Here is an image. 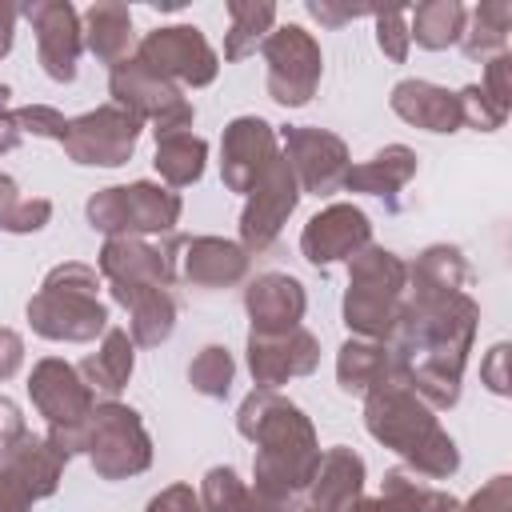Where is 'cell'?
Instances as JSON below:
<instances>
[{
  "mask_svg": "<svg viewBox=\"0 0 512 512\" xmlns=\"http://www.w3.org/2000/svg\"><path fill=\"white\" fill-rule=\"evenodd\" d=\"M24 428V416H20V408L8 400V396H0V444L8 440V436H16Z\"/></svg>",
  "mask_w": 512,
  "mask_h": 512,
  "instance_id": "cell-50",
  "label": "cell"
},
{
  "mask_svg": "<svg viewBox=\"0 0 512 512\" xmlns=\"http://www.w3.org/2000/svg\"><path fill=\"white\" fill-rule=\"evenodd\" d=\"M400 376L396 368V356H392V344H380V340H360V336H348L336 352V384L352 396H368L372 388H380L384 380Z\"/></svg>",
  "mask_w": 512,
  "mask_h": 512,
  "instance_id": "cell-26",
  "label": "cell"
},
{
  "mask_svg": "<svg viewBox=\"0 0 512 512\" xmlns=\"http://www.w3.org/2000/svg\"><path fill=\"white\" fill-rule=\"evenodd\" d=\"M412 176H416V152L408 144H384L376 156L348 168L344 188L360 192V196H388L392 200Z\"/></svg>",
  "mask_w": 512,
  "mask_h": 512,
  "instance_id": "cell-28",
  "label": "cell"
},
{
  "mask_svg": "<svg viewBox=\"0 0 512 512\" xmlns=\"http://www.w3.org/2000/svg\"><path fill=\"white\" fill-rule=\"evenodd\" d=\"M200 512H244V500H248V484L236 476V468L228 464H216L204 472L200 480Z\"/></svg>",
  "mask_w": 512,
  "mask_h": 512,
  "instance_id": "cell-35",
  "label": "cell"
},
{
  "mask_svg": "<svg viewBox=\"0 0 512 512\" xmlns=\"http://www.w3.org/2000/svg\"><path fill=\"white\" fill-rule=\"evenodd\" d=\"M204 160H208V144L196 132H172L164 140H156V172L164 180V188H188L204 176Z\"/></svg>",
  "mask_w": 512,
  "mask_h": 512,
  "instance_id": "cell-33",
  "label": "cell"
},
{
  "mask_svg": "<svg viewBox=\"0 0 512 512\" xmlns=\"http://www.w3.org/2000/svg\"><path fill=\"white\" fill-rule=\"evenodd\" d=\"M280 156L276 128L264 116H236L220 136V180L228 192L248 196V188L264 176V168Z\"/></svg>",
  "mask_w": 512,
  "mask_h": 512,
  "instance_id": "cell-15",
  "label": "cell"
},
{
  "mask_svg": "<svg viewBox=\"0 0 512 512\" xmlns=\"http://www.w3.org/2000/svg\"><path fill=\"white\" fill-rule=\"evenodd\" d=\"M52 220V200L44 196H32V200H16V208L0 220V232H12V236H28V232H40L44 224Z\"/></svg>",
  "mask_w": 512,
  "mask_h": 512,
  "instance_id": "cell-39",
  "label": "cell"
},
{
  "mask_svg": "<svg viewBox=\"0 0 512 512\" xmlns=\"http://www.w3.org/2000/svg\"><path fill=\"white\" fill-rule=\"evenodd\" d=\"M464 20L468 12L460 0H424L408 12V40H416L428 52L452 48L464 36Z\"/></svg>",
  "mask_w": 512,
  "mask_h": 512,
  "instance_id": "cell-31",
  "label": "cell"
},
{
  "mask_svg": "<svg viewBox=\"0 0 512 512\" xmlns=\"http://www.w3.org/2000/svg\"><path fill=\"white\" fill-rule=\"evenodd\" d=\"M480 380L496 396H508L512 392V384H508V344H492L488 348V356L480 360Z\"/></svg>",
  "mask_w": 512,
  "mask_h": 512,
  "instance_id": "cell-42",
  "label": "cell"
},
{
  "mask_svg": "<svg viewBox=\"0 0 512 512\" xmlns=\"http://www.w3.org/2000/svg\"><path fill=\"white\" fill-rule=\"evenodd\" d=\"M388 104H392V112L404 120V124H412V128H424V132H456V128H464V120H460V100H456V92H448V88H440V84H432V80H400L396 88H392V96H388Z\"/></svg>",
  "mask_w": 512,
  "mask_h": 512,
  "instance_id": "cell-23",
  "label": "cell"
},
{
  "mask_svg": "<svg viewBox=\"0 0 512 512\" xmlns=\"http://www.w3.org/2000/svg\"><path fill=\"white\" fill-rule=\"evenodd\" d=\"M372 8H356V4H336V0H308V16L320 20L324 28H340L356 16H368Z\"/></svg>",
  "mask_w": 512,
  "mask_h": 512,
  "instance_id": "cell-44",
  "label": "cell"
},
{
  "mask_svg": "<svg viewBox=\"0 0 512 512\" xmlns=\"http://www.w3.org/2000/svg\"><path fill=\"white\" fill-rule=\"evenodd\" d=\"M88 460L100 480H128L148 472L152 436L140 412L120 400H100L88 416Z\"/></svg>",
  "mask_w": 512,
  "mask_h": 512,
  "instance_id": "cell-7",
  "label": "cell"
},
{
  "mask_svg": "<svg viewBox=\"0 0 512 512\" xmlns=\"http://www.w3.org/2000/svg\"><path fill=\"white\" fill-rule=\"evenodd\" d=\"M480 92H484L496 108L512 112V56H508V52H500V56H492V60L484 64Z\"/></svg>",
  "mask_w": 512,
  "mask_h": 512,
  "instance_id": "cell-40",
  "label": "cell"
},
{
  "mask_svg": "<svg viewBox=\"0 0 512 512\" xmlns=\"http://www.w3.org/2000/svg\"><path fill=\"white\" fill-rule=\"evenodd\" d=\"M300 204V184L284 160V152L264 168V176L248 188L244 196V212H240V248L252 256L268 252L280 236V228L288 224V216Z\"/></svg>",
  "mask_w": 512,
  "mask_h": 512,
  "instance_id": "cell-11",
  "label": "cell"
},
{
  "mask_svg": "<svg viewBox=\"0 0 512 512\" xmlns=\"http://www.w3.org/2000/svg\"><path fill=\"white\" fill-rule=\"evenodd\" d=\"M368 244H372V220L356 204H328L300 232V252L316 268L336 264V260H352Z\"/></svg>",
  "mask_w": 512,
  "mask_h": 512,
  "instance_id": "cell-18",
  "label": "cell"
},
{
  "mask_svg": "<svg viewBox=\"0 0 512 512\" xmlns=\"http://www.w3.org/2000/svg\"><path fill=\"white\" fill-rule=\"evenodd\" d=\"M244 312H248V324L252 332H288L304 320L308 312V292L296 276L288 272H260L256 280H248L244 288Z\"/></svg>",
  "mask_w": 512,
  "mask_h": 512,
  "instance_id": "cell-19",
  "label": "cell"
},
{
  "mask_svg": "<svg viewBox=\"0 0 512 512\" xmlns=\"http://www.w3.org/2000/svg\"><path fill=\"white\" fill-rule=\"evenodd\" d=\"M16 200H20V188H16V180L0 172V220H4V216L16 208Z\"/></svg>",
  "mask_w": 512,
  "mask_h": 512,
  "instance_id": "cell-51",
  "label": "cell"
},
{
  "mask_svg": "<svg viewBox=\"0 0 512 512\" xmlns=\"http://www.w3.org/2000/svg\"><path fill=\"white\" fill-rule=\"evenodd\" d=\"M20 12L36 32V56H40L44 76L56 80V84H72L76 80V60L84 52L80 12L68 0H32Z\"/></svg>",
  "mask_w": 512,
  "mask_h": 512,
  "instance_id": "cell-13",
  "label": "cell"
},
{
  "mask_svg": "<svg viewBox=\"0 0 512 512\" xmlns=\"http://www.w3.org/2000/svg\"><path fill=\"white\" fill-rule=\"evenodd\" d=\"M16 16H20V8L8 4V0H0V60L12 52V40H16Z\"/></svg>",
  "mask_w": 512,
  "mask_h": 512,
  "instance_id": "cell-48",
  "label": "cell"
},
{
  "mask_svg": "<svg viewBox=\"0 0 512 512\" xmlns=\"http://www.w3.org/2000/svg\"><path fill=\"white\" fill-rule=\"evenodd\" d=\"M24 364V336L16 328H4L0 324V384L12 380Z\"/></svg>",
  "mask_w": 512,
  "mask_h": 512,
  "instance_id": "cell-45",
  "label": "cell"
},
{
  "mask_svg": "<svg viewBox=\"0 0 512 512\" xmlns=\"http://www.w3.org/2000/svg\"><path fill=\"white\" fill-rule=\"evenodd\" d=\"M228 32H224V60L236 64L252 56L268 32L276 28V4L272 0H228Z\"/></svg>",
  "mask_w": 512,
  "mask_h": 512,
  "instance_id": "cell-29",
  "label": "cell"
},
{
  "mask_svg": "<svg viewBox=\"0 0 512 512\" xmlns=\"http://www.w3.org/2000/svg\"><path fill=\"white\" fill-rule=\"evenodd\" d=\"M80 376L84 384L92 388V396H104V400H116L128 380H132V368H136V344L128 336V328H108L100 336V348L92 356H84L80 364Z\"/></svg>",
  "mask_w": 512,
  "mask_h": 512,
  "instance_id": "cell-25",
  "label": "cell"
},
{
  "mask_svg": "<svg viewBox=\"0 0 512 512\" xmlns=\"http://www.w3.org/2000/svg\"><path fill=\"white\" fill-rule=\"evenodd\" d=\"M232 380H236V360H232V352L224 344H204L188 364V384L200 396L224 400L232 392Z\"/></svg>",
  "mask_w": 512,
  "mask_h": 512,
  "instance_id": "cell-34",
  "label": "cell"
},
{
  "mask_svg": "<svg viewBox=\"0 0 512 512\" xmlns=\"http://www.w3.org/2000/svg\"><path fill=\"white\" fill-rule=\"evenodd\" d=\"M364 428L420 480H448L460 468V448L436 420V408H428L400 376L384 380L364 396Z\"/></svg>",
  "mask_w": 512,
  "mask_h": 512,
  "instance_id": "cell-2",
  "label": "cell"
},
{
  "mask_svg": "<svg viewBox=\"0 0 512 512\" xmlns=\"http://www.w3.org/2000/svg\"><path fill=\"white\" fill-rule=\"evenodd\" d=\"M236 432L256 444L252 488L300 500L320 464V440L304 408L284 400L272 388H252L240 400Z\"/></svg>",
  "mask_w": 512,
  "mask_h": 512,
  "instance_id": "cell-1",
  "label": "cell"
},
{
  "mask_svg": "<svg viewBox=\"0 0 512 512\" xmlns=\"http://www.w3.org/2000/svg\"><path fill=\"white\" fill-rule=\"evenodd\" d=\"M88 224L104 236H168L184 212L180 192L136 180V184H112L88 196Z\"/></svg>",
  "mask_w": 512,
  "mask_h": 512,
  "instance_id": "cell-5",
  "label": "cell"
},
{
  "mask_svg": "<svg viewBox=\"0 0 512 512\" xmlns=\"http://www.w3.org/2000/svg\"><path fill=\"white\" fill-rule=\"evenodd\" d=\"M16 124H20V132H28V136L56 140V144H64V136H68L64 112H56V108H48V104H24V108H16Z\"/></svg>",
  "mask_w": 512,
  "mask_h": 512,
  "instance_id": "cell-38",
  "label": "cell"
},
{
  "mask_svg": "<svg viewBox=\"0 0 512 512\" xmlns=\"http://www.w3.org/2000/svg\"><path fill=\"white\" fill-rule=\"evenodd\" d=\"M28 396L36 404V412L48 420V428H68V424H88L96 396L84 384L80 368L60 360V356H44L32 364L28 376Z\"/></svg>",
  "mask_w": 512,
  "mask_h": 512,
  "instance_id": "cell-14",
  "label": "cell"
},
{
  "mask_svg": "<svg viewBox=\"0 0 512 512\" xmlns=\"http://www.w3.org/2000/svg\"><path fill=\"white\" fill-rule=\"evenodd\" d=\"M140 64H148L156 76L172 80L176 88L188 84V88H208L220 72V56L216 48L208 44V36L196 28V24H164V28H152L140 36L136 52H132Z\"/></svg>",
  "mask_w": 512,
  "mask_h": 512,
  "instance_id": "cell-9",
  "label": "cell"
},
{
  "mask_svg": "<svg viewBox=\"0 0 512 512\" xmlns=\"http://www.w3.org/2000/svg\"><path fill=\"white\" fill-rule=\"evenodd\" d=\"M180 272L192 288L216 292V288H236L248 276V252L240 240L224 236H192L180 256Z\"/></svg>",
  "mask_w": 512,
  "mask_h": 512,
  "instance_id": "cell-22",
  "label": "cell"
},
{
  "mask_svg": "<svg viewBox=\"0 0 512 512\" xmlns=\"http://www.w3.org/2000/svg\"><path fill=\"white\" fill-rule=\"evenodd\" d=\"M296 508H300V500L276 496L264 488H248V500H244V512H296Z\"/></svg>",
  "mask_w": 512,
  "mask_h": 512,
  "instance_id": "cell-47",
  "label": "cell"
},
{
  "mask_svg": "<svg viewBox=\"0 0 512 512\" xmlns=\"http://www.w3.org/2000/svg\"><path fill=\"white\" fill-rule=\"evenodd\" d=\"M0 460H4V468L28 488L32 500H48V496L60 488L64 464H68V456H64L48 436H40V432H32V428H20L16 436H8V440L0 444Z\"/></svg>",
  "mask_w": 512,
  "mask_h": 512,
  "instance_id": "cell-20",
  "label": "cell"
},
{
  "mask_svg": "<svg viewBox=\"0 0 512 512\" xmlns=\"http://www.w3.org/2000/svg\"><path fill=\"white\" fill-rule=\"evenodd\" d=\"M468 284V260L456 244H428L408 264V288L424 292H464Z\"/></svg>",
  "mask_w": 512,
  "mask_h": 512,
  "instance_id": "cell-32",
  "label": "cell"
},
{
  "mask_svg": "<svg viewBox=\"0 0 512 512\" xmlns=\"http://www.w3.org/2000/svg\"><path fill=\"white\" fill-rule=\"evenodd\" d=\"M100 276L112 292L128 288H172L176 284V260L168 244H148L140 236H108L100 248Z\"/></svg>",
  "mask_w": 512,
  "mask_h": 512,
  "instance_id": "cell-16",
  "label": "cell"
},
{
  "mask_svg": "<svg viewBox=\"0 0 512 512\" xmlns=\"http://www.w3.org/2000/svg\"><path fill=\"white\" fill-rule=\"evenodd\" d=\"M364 476H368V468H364L360 452H352L344 444L320 452V464H316L312 484L304 488L308 500L300 504V512H344V508H352L364 496Z\"/></svg>",
  "mask_w": 512,
  "mask_h": 512,
  "instance_id": "cell-21",
  "label": "cell"
},
{
  "mask_svg": "<svg viewBox=\"0 0 512 512\" xmlns=\"http://www.w3.org/2000/svg\"><path fill=\"white\" fill-rule=\"evenodd\" d=\"M284 160L300 184V196H332L344 188V176L352 168L348 144L328 128H284Z\"/></svg>",
  "mask_w": 512,
  "mask_h": 512,
  "instance_id": "cell-12",
  "label": "cell"
},
{
  "mask_svg": "<svg viewBox=\"0 0 512 512\" xmlns=\"http://www.w3.org/2000/svg\"><path fill=\"white\" fill-rule=\"evenodd\" d=\"M32 496H28V488L4 468V460H0V512H32Z\"/></svg>",
  "mask_w": 512,
  "mask_h": 512,
  "instance_id": "cell-46",
  "label": "cell"
},
{
  "mask_svg": "<svg viewBox=\"0 0 512 512\" xmlns=\"http://www.w3.org/2000/svg\"><path fill=\"white\" fill-rule=\"evenodd\" d=\"M144 512H200V496L192 492V484H168L148 500Z\"/></svg>",
  "mask_w": 512,
  "mask_h": 512,
  "instance_id": "cell-43",
  "label": "cell"
},
{
  "mask_svg": "<svg viewBox=\"0 0 512 512\" xmlns=\"http://www.w3.org/2000/svg\"><path fill=\"white\" fill-rule=\"evenodd\" d=\"M456 100H460V120H464L468 128H476V132H496V128L508 120V112H504V108H496V104L480 92V84L460 88V92H456Z\"/></svg>",
  "mask_w": 512,
  "mask_h": 512,
  "instance_id": "cell-37",
  "label": "cell"
},
{
  "mask_svg": "<svg viewBox=\"0 0 512 512\" xmlns=\"http://www.w3.org/2000/svg\"><path fill=\"white\" fill-rule=\"evenodd\" d=\"M20 140H24V132H20V124H16V112H0V156H8L12 148H20Z\"/></svg>",
  "mask_w": 512,
  "mask_h": 512,
  "instance_id": "cell-49",
  "label": "cell"
},
{
  "mask_svg": "<svg viewBox=\"0 0 512 512\" xmlns=\"http://www.w3.org/2000/svg\"><path fill=\"white\" fill-rule=\"evenodd\" d=\"M456 512H512V480L492 476L480 492H472Z\"/></svg>",
  "mask_w": 512,
  "mask_h": 512,
  "instance_id": "cell-41",
  "label": "cell"
},
{
  "mask_svg": "<svg viewBox=\"0 0 512 512\" xmlns=\"http://www.w3.org/2000/svg\"><path fill=\"white\" fill-rule=\"evenodd\" d=\"M508 28H512V4L508 0H484V4H476L472 16L464 20V36H460L464 56L488 64L492 56L508 52Z\"/></svg>",
  "mask_w": 512,
  "mask_h": 512,
  "instance_id": "cell-30",
  "label": "cell"
},
{
  "mask_svg": "<svg viewBox=\"0 0 512 512\" xmlns=\"http://www.w3.org/2000/svg\"><path fill=\"white\" fill-rule=\"evenodd\" d=\"M100 276L80 260L56 264L40 292L28 300V324L36 336L56 344H88L108 332V308L96 296Z\"/></svg>",
  "mask_w": 512,
  "mask_h": 512,
  "instance_id": "cell-3",
  "label": "cell"
},
{
  "mask_svg": "<svg viewBox=\"0 0 512 512\" xmlns=\"http://www.w3.org/2000/svg\"><path fill=\"white\" fill-rule=\"evenodd\" d=\"M108 92H112V104L132 112L140 124H152L156 140H164L172 132H192L196 108L184 100V92L172 80L156 76L136 56L120 60L116 68H108Z\"/></svg>",
  "mask_w": 512,
  "mask_h": 512,
  "instance_id": "cell-6",
  "label": "cell"
},
{
  "mask_svg": "<svg viewBox=\"0 0 512 512\" xmlns=\"http://www.w3.org/2000/svg\"><path fill=\"white\" fill-rule=\"evenodd\" d=\"M376 44L380 52L392 60V64H404L408 60V8H388V12H376Z\"/></svg>",
  "mask_w": 512,
  "mask_h": 512,
  "instance_id": "cell-36",
  "label": "cell"
},
{
  "mask_svg": "<svg viewBox=\"0 0 512 512\" xmlns=\"http://www.w3.org/2000/svg\"><path fill=\"white\" fill-rule=\"evenodd\" d=\"M244 352H248L252 384L256 388H272V392L280 384H288L292 376L316 372V364H320V340L304 324H296L288 332H272V336L248 332V348Z\"/></svg>",
  "mask_w": 512,
  "mask_h": 512,
  "instance_id": "cell-17",
  "label": "cell"
},
{
  "mask_svg": "<svg viewBox=\"0 0 512 512\" xmlns=\"http://www.w3.org/2000/svg\"><path fill=\"white\" fill-rule=\"evenodd\" d=\"M404 292H408V260L380 244L360 248L348 260V292H344L348 332L360 340L388 344L400 324Z\"/></svg>",
  "mask_w": 512,
  "mask_h": 512,
  "instance_id": "cell-4",
  "label": "cell"
},
{
  "mask_svg": "<svg viewBox=\"0 0 512 512\" xmlns=\"http://www.w3.org/2000/svg\"><path fill=\"white\" fill-rule=\"evenodd\" d=\"M120 308H128V336L140 348H160L176 328V296L172 288H128L112 292Z\"/></svg>",
  "mask_w": 512,
  "mask_h": 512,
  "instance_id": "cell-27",
  "label": "cell"
},
{
  "mask_svg": "<svg viewBox=\"0 0 512 512\" xmlns=\"http://www.w3.org/2000/svg\"><path fill=\"white\" fill-rule=\"evenodd\" d=\"M8 96H12V88H8V84H0V112H4V104H8Z\"/></svg>",
  "mask_w": 512,
  "mask_h": 512,
  "instance_id": "cell-52",
  "label": "cell"
},
{
  "mask_svg": "<svg viewBox=\"0 0 512 512\" xmlns=\"http://www.w3.org/2000/svg\"><path fill=\"white\" fill-rule=\"evenodd\" d=\"M260 52L268 64V96L280 108H304L316 96V84L324 72L320 40L300 24H280L268 32Z\"/></svg>",
  "mask_w": 512,
  "mask_h": 512,
  "instance_id": "cell-8",
  "label": "cell"
},
{
  "mask_svg": "<svg viewBox=\"0 0 512 512\" xmlns=\"http://www.w3.org/2000/svg\"><path fill=\"white\" fill-rule=\"evenodd\" d=\"M140 120L132 112H124L120 104H100L76 120H68V136H64V152L72 164L84 168H120L132 160L136 144H140Z\"/></svg>",
  "mask_w": 512,
  "mask_h": 512,
  "instance_id": "cell-10",
  "label": "cell"
},
{
  "mask_svg": "<svg viewBox=\"0 0 512 512\" xmlns=\"http://www.w3.org/2000/svg\"><path fill=\"white\" fill-rule=\"evenodd\" d=\"M80 32H84V48H88L100 64H108V68H116L120 60H128L132 48H136L132 12H128V4H120V0H96V4L80 16Z\"/></svg>",
  "mask_w": 512,
  "mask_h": 512,
  "instance_id": "cell-24",
  "label": "cell"
}]
</instances>
